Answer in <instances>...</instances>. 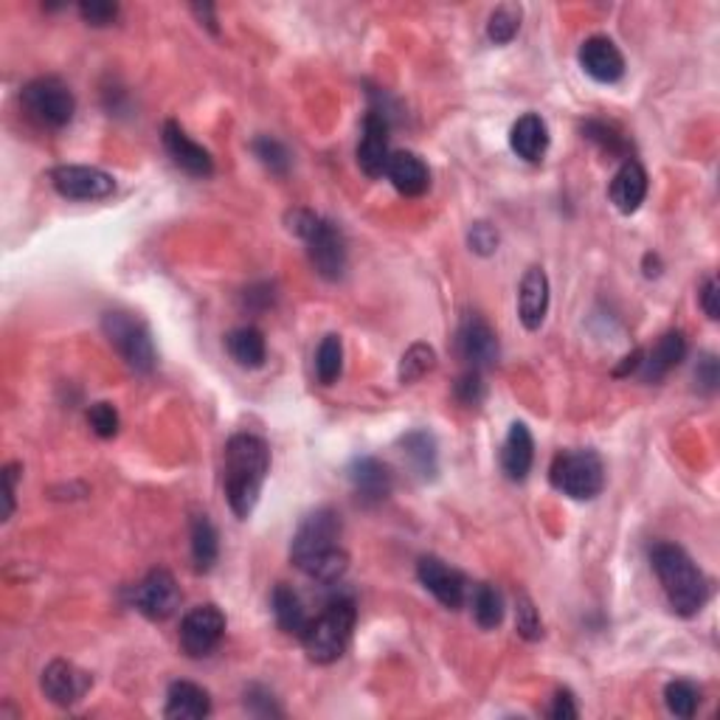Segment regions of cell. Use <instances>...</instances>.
I'll return each instance as SVG.
<instances>
[{
	"label": "cell",
	"mask_w": 720,
	"mask_h": 720,
	"mask_svg": "<svg viewBox=\"0 0 720 720\" xmlns=\"http://www.w3.org/2000/svg\"><path fill=\"white\" fill-rule=\"evenodd\" d=\"M226 347L231 358L246 369H260L268 358L265 336L257 327H240L234 332H228Z\"/></svg>",
	"instance_id": "83f0119b"
},
{
	"label": "cell",
	"mask_w": 720,
	"mask_h": 720,
	"mask_svg": "<svg viewBox=\"0 0 720 720\" xmlns=\"http://www.w3.org/2000/svg\"><path fill=\"white\" fill-rule=\"evenodd\" d=\"M651 563L662 580L664 594L678 617H696L709 597V582L701 575L692 557L676 544L653 546Z\"/></svg>",
	"instance_id": "3957f363"
},
{
	"label": "cell",
	"mask_w": 720,
	"mask_h": 720,
	"mask_svg": "<svg viewBox=\"0 0 720 720\" xmlns=\"http://www.w3.org/2000/svg\"><path fill=\"white\" fill-rule=\"evenodd\" d=\"M133 606L139 613H144L146 620L164 622L181 606V588H177L175 577L166 569H152L144 580L135 586Z\"/></svg>",
	"instance_id": "30bf717a"
},
{
	"label": "cell",
	"mask_w": 720,
	"mask_h": 720,
	"mask_svg": "<svg viewBox=\"0 0 720 720\" xmlns=\"http://www.w3.org/2000/svg\"><path fill=\"white\" fill-rule=\"evenodd\" d=\"M456 349H459L461 360L470 369H476V372L495 367V360H499V338H495L493 327L481 316H476V313L465 316V321H461L459 336H456Z\"/></svg>",
	"instance_id": "7c38bea8"
},
{
	"label": "cell",
	"mask_w": 720,
	"mask_h": 720,
	"mask_svg": "<svg viewBox=\"0 0 720 720\" xmlns=\"http://www.w3.org/2000/svg\"><path fill=\"white\" fill-rule=\"evenodd\" d=\"M40 684H43V692L51 703L74 707L76 701H83L85 692L90 689V676L85 670H79L76 664L57 658V662H51L45 667Z\"/></svg>",
	"instance_id": "9a60e30c"
},
{
	"label": "cell",
	"mask_w": 720,
	"mask_h": 720,
	"mask_svg": "<svg viewBox=\"0 0 720 720\" xmlns=\"http://www.w3.org/2000/svg\"><path fill=\"white\" fill-rule=\"evenodd\" d=\"M349 484H352L354 495H358L360 504H380L392 495L394 476L389 465H383L374 456H358V459L349 465Z\"/></svg>",
	"instance_id": "5bb4252c"
},
{
	"label": "cell",
	"mask_w": 720,
	"mask_h": 720,
	"mask_svg": "<svg viewBox=\"0 0 720 720\" xmlns=\"http://www.w3.org/2000/svg\"><path fill=\"white\" fill-rule=\"evenodd\" d=\"M389 121L378 110H369L363 119V139L358 144V166L363 175L369 177H383L385 166H389Z\"/></svg>",
	"instance_id": "e0dca14e"
},
{
	"label": "cell",
	"mask_w": 720,
	"mask_h": 720,
	"mask_svg": "<svg viewBox=\"0 0 720 720\" xmlns=\"http://www.w3.org/2000/svg\"><path fill=\"white\" fill-rule=\"evenodd\" d=\"M354 620H358V611H354L352 600H332L316 620H310L307 631L302 636V645L307 651V656L316 664H332L343 656L347 651L349 639H352Z\"/></svg>",
	"instance_id": "277c9868"
},
{
	"label": "cell",
	"mask_w": 720,
	"mask_h": 720,
	"mask_svg": "<svg viewBox=\"0 0 720 720\" xmlns=\"http://www.w3.org/2000/svg\"><path fill=\"white\" fill-rule=\"evenodd\" d=\"M532 459H535V443L524 423H512L510 434L501 448V468H504L506 479L524 481L532 470Z\"/></svg>",
	"instance_id": "cb8c5ba5"
},
{
	"label": "cell",
	"mask_w": 720,
	"mask_h": 720,
	"mask_svg": "<svg viewBox=\"0 0 720 720\" xmlns=\"http://www.w3.org/2000/svg\"><path fill=\"white\" fill-rule=\"evenodd\" d=\"M664 701H667V709L676 718H692L698 712V703H701V692H698L696 684L670 681L664 689Z\"/></svg>",
	"instance_id": "836d02e7"
},
{
	"label": "cell",
	"mask_w": 720,
	"mask_h": 720,
	"mask_svg": "<svg viewBox=\"0 0 720 720\" xmlns=\"http://www.w3.org/2000/svg\"><path fill=\"white\" fill-rule=\"evenodd\" d=\"M304 242L310 248V262L318 276L338 282L343 276V271H347V240H343L341 228L336 222L318 220L313 234Z\"/></svg>",
	"instance_id": "8fae6325"
},
{
	"label": "cell",
	"mask_w": 720,
	"mask_h": 720,
	"mask_svg": "<svg viewBox=\"0 0 720 720\" xmlns=\"http://www.w3.org/2000/svg\"><path fill=\"white\" fill-rule=\"evenodd\" d=\"M515 620H519V633L524 639H530V642L544 636V622L537 617V608L532 606L530 597H519V613H515Z\"/></svg>",
	"instance_id": "74e56055"
},
{
	"label": "cell",
	"mask_w": 720,
	"mask_h": 720,
	"mask_svg": "<svg viewBox=\"0 0 720 720\" xmlns=\"http://www.w3.org/2000/svg\"><path fill=\"white\" fill-rule=\"evenodd\" d=\"M318 220H321V217L313 215V211L296 209V211H291V215H287V228H291L296 237L307 240V237L313 234V228L318 226Z\"/></svg>",
	"instance_id": "7bdbcfd3"
},
{
	"label": "cell",
	"mask_w": 720,
	"mask_h": 720,
	"mask_svg": "<svg viewBox=\"0 0 720 720\" xmlns=\"http://www.w3.org/2000/svg\"><path fill=\"white\" fill-rule=\"evenodd\" d=\"M417 577L430 594L436 597V602H443L450 611L461 608V602L468 597V582H465L461 571H456L454 566H448V563L434 555L419 557Z\"/></svg>",
	"instance_id": "4fadbf2b"
},
{
	"label": "cell",
	"mask_w": 720,
	"mask_h": 720,
	"mask_svg": "<svg viewBox=\"0 0 720 720\" xmlns=\"http://www.w3.org/2000/svg\"><path fill=\"white\" fill-rule=\"evenodd\" d=\"M549 310V279L544 268H530L521 279L519 293V318L526 329H537L544 324Z\"/></svg>",
	"instance_id": "ffe728a7"
},
{
	"label": "cell",
	"mask_w": 720,
	"mask_h": 720,
	"mask_svg": "<svg viewBox=\"0 0 720 720\" xmlns=\"http://www.w3.org/2000/svg\"><path fill=\"white\" fill-rule=\"evenodd\" d=\"M454 392L461 405H479L481 400H484V383H481V374L476 372V369L465 372L459 380H456Z\"/></svg>",
	"instance_id": "f35d334b"
},
{
	"label": "cell",
	"mask_w": 720,
	"mask_h": 720,
	"mask_svg": "<svg viewBox=\"0 0 720 720\" xmlns=\"http://www.w3.org/2000/svg\"><path fill=\"white\" fill-rule=\"evenodd\" d=\"M385 177L405 197H419L430 184L428 166L414 152H392L389 166H385Z\"/></svg>",
	"instance_id": "603a6c76"
},
{
	"label": "cell",
	"mask_w": 720,
	"mask_h": 720,
	"mask_svg": "<svg viewBox=\"0 0 720 720\" xmlns=\"http://www.w3.org/2000/svg\"><path fill=\"white\" fill-rule=\"evenodd\" d=\"M510 146L519 159L537 164L549 150V127L537 113L521 116L510 130Z\"/></svg>",
	"instance_id": "7402d4cb"
},
{
	"label": "cell",
	"mask_w": 720,
	"mask_h": 720,
	"mask_svg": "<svg viewBox=\"0 0 720 720\" xmlns=\"http://www.w3.org/2000/svg\"><path fill=\"white\" fill-rule=\"evenodd\" d=\"M549 481L555 490L575 501L597 499L606 484L602 459L594 450H566L557 454L549 468Z\"/></svg>",
	"instance_id": "5b68a950"
},
{
	"label": "cell",
	"mask_w": 720,
	"mask_h": 720,
	"mask_svg": "<svg viewBox=\"0 0 720 720\" xmlns=\"http://www.w3.org/2000/svg\"><path fill=\"white\" fill-rule=\"evenodd\" d=\"M468 242L476 253H481V257H490V253L499 251V231H495L490 222H476V226L470 228Z\"/></svg>",
	"instance_id": "ab89813d"
},
{
	"label": "cell",
	"mask_w": 720,
	"mask_h": 720,
	"mask_svg": "<svg viewBox=\"0 0 720 720\" xmlns=\"http://www.w3.org/2000/svg\"><path fill=\"white\" fill-rule=\"evenodd\" d=\"M51 186L68 200H105L116 192L113 175L96 166L65 164L51 170Z\"/></svg>",
	"instance_id": "9c48e42d"
},
{
	"label": "cell",
	"mask_w": 720,
	"mask_h": 720,
	"mask_svg": "<svg viewBox=\"0 0 720 720\" xmlns=\"http://www.w3.org/2000/svg\"><path fill=\"white\" fill-rule=\"evenodd\" d=\"M718 296H720L718 282H714V279H707V282H703V291H701V307H703V313L712 318V321H718V316H720Z\"/></svg>",
	"instance_id": "7dc6e473"
},
{
	"label": "cell",
	"mask_w": 720,
	"mask_h": 720,
	"mask_svg": "<svg viewBox=\"0 0 720 720\" xmlns=\"http://www.w3.org/2000/svg\"><path fill=\"white\" fill-rule=\"evenodd\" d=\"M101 329L133 372L150 374L155 369V347H152L150 329L139 318L130 313H108L101 318Z\"/></svg>",
	"instance_id": "52a82bcc"
},
{
	"label": "cell",
	"mask_w": 720,
	"mask_h": 720,
	"mask_svg": "<svg viewBox=\"0 0 720 720\" xmlns=\"http://www.w3.org/2000/svg\"><path fill=\"white\" fill-rule=\"evenodd\" d=\"M577 707H575V696H571L569 689H560L555 696V701H552V709H549V718L555 720H575L577 718Z\"/></svg>",
	"instance_id": "bcb514c9"
},
{
	"label": "cell",
	"mask_w": 720,
	"mask_h": 720,
	"mask_svg": "<svg viewBox=\"0 0 720 720\" xmlns=\"http://www.w3.org/2000/svg\"><path fill=\"white\" fill-rule=\"evenodd\" d=\"M271 473V448L262 436L237 434L226 445V499L237 519H248Z\"/></svg>",
	"instance_id": "7a4b0ae2"
},
{
	"label": "cell",
	"mask_w": 720,
	"mask_h": 720,
	"mask_svg": "<svg viewBox=\"0 0 720 720\" xmlns=\"http://www.w3.org/2000/svg\"><path fill=\"white\" fill-rule=\"evenodd\" d=\"M696 380H698V389H703L707 394L718 389V360H714L712 354H707V358L698 363Z\"/></svg>",
	"instance_id": "f6af8a7d"
},
{
	"label": "cell",
	"mask_w": 720,
	"mask_h": 720,
	"mask_svg": "<svg viewBox=\"0 0 720 720\" xmlns=\"http://www.w3.org/2000/svg\"><path fill=\"white\" fill-rule=\"evenodd\" d=\"M220 555V544H217V530L206 515H197L192 521V560H195V571H211Z\"/></svg>",
	"instance_id": "f1b7e54d"
},
{
	"label": "cell",
	"mask_w": 720,
	"mask_h": 720,
	"mask_svg": "<svg viewBox=\"0 0 720 720\" xmlns=\"http://www.w3.org/2000/svg\"><path fill=\"white\" fill-rule=\"evenodd\" d=\"M403 454L419 479H434L436 470H439L436 439L428 434V430H411V434H405Z\"/></svg>",
	"instance_id": "4316f807"
},
{
	"label": "cell",
	"mask_w": 720,
	"mask_h": 720,
	"mask_svg": "<svg viewBox=\"0 0 720 720\" xmlns=\"http://www.w3.org/2000/svg\"><path fill=\"white\" fill-rule=\"evenodd\" d=\"M79 14H83L90 25H110L119 18V7H116V3H105V0H90V3L79 7Z\"/></svg>",
	"instance_id": "b9f144b4"
},
{
	"label": "cell",
	"mask_w": 720,
	"mask_h": 720,
	"mask_svg": "<svg viewBox=\"0 0 720 720\" xmlns=\"http://www.w3.org/2000/svg\"><path fill=\"white\" fill-rule=\"evenodd\" d=\"M20 465L18 461H12V465H7L3 468V501H7V510H3V521H9L14 515V484H18L20 479Z\"/></svg>",
	"instance_id": "ee69618b"
},
{
	"label": "cell",
	"mask_w": 720,
	"mask_h": 720,
	"mask_svg": "<svg viewBox=\"0 0 720 720\" xmlns=\"http://www.w3.org/2000/svg\"><path fill=\"white\" fill-rule=\"evenodd\" d=\"M253 152H257V159H260L268 170L279 172V175L287 172V166H291V155H287V150L279 144L276 139H271V135H262V139L253 141Z\"/></svg>",
	"instance_id": "d590c367"
},
{
	"label": "cell",
	"mask_w": 720,
	"mask_h": 720,
	"mask_svg": "<svg viewBox=\"0 0 720 720\" xmlns=\"http://www.w3.org/2000/svg\"><path fill=\"white\" fill-rule=\"evenodd\" d=\"M521 29V7L515 3H504V7L495 9L487 20V37L493 40L495 45H506Z\"/></svg>",
	"instance_id": "d6a6232c"
},
{
	"label": "cell",
	"mask_w": 720,
	"mask_h": 720,
	"mask_svg": "<svg viewBox=\"0 0 720 720\" xmlns=\"http://www.w3.org/2000/svg\"><path fill=\"white\" fill-rule=\"evenodd\" d=\"M271 606H273V617H276V625L282 628L287 636L302 639L304 631H307V625H310V617H307V611H304L302 597H298L291 586L279 582V586L273 588Z\"/></svg>",
	"instance_id": "484cf974"
},
{
	"label": "cell",
	"mask_w": 720,
	"mask_h": 720,
	"mask_svg": "<svg viewBox=\"0 0 720 720\" xmlns=\"http://www.w3.org/2000/svg\"><path fill=\"white\" fill-rule=\"evenodd\" d=\"M470 606H473L476 622H479V628H484V631H493V628H499L501 620H504V600H501V594L490 582H479V586L473 588Z\"/></svg>",
	"instance_id": "f546056e"
},
{
	"label": "cell",
	"mask_w": 720,
	"mask_h": 720,
	"mask_svg": "<svg viewBox=\"0 0 720 720\" xmlns=\"http://www.w3.org/2000/svg\"><path fill=\"white\" fill-rule=\"evenodd\" d=\"M338 541H341V515L329 506L310 512L293 535V566L310 580L332 586L349 569V555Z\"/></svg>",
	"instance_id": "6da1fadb"
},
{
	"label": "cell",
	"mask_w": 720,
	"mask_h": 720,
	"mask_svg": "<svg viewBox=\"0 0 720 720\" xmlns=\"http://www.w3.org/2000/svg\"><path fill=\"white\" fill-rule=\"evenodd\" d=\"M343 372V343L338 336H327L316 352V374L324 385H332Z\"/></svg>",
	"instance_id": "1f68e13d"
},
{
	"label": "cell",
	"mask_w": 720,
	"mask_h": 720,
	"mask_svg": "<svg viewBox=\"0 0 720 720\" xmlns=\"http://www.w3.org/2000/svg\"><path fill=\"white\" fill-rule=\"evenodd\" d=\"M639 363H642V349H636V352L633 354H628L625 358V363H622L620 369H617V374H628V372H639Z\"/></svg>",
	"instance_id": "c3c4849f"
},
{
	"label": "cell",
	"mask_w": 720,
	"mask_h": 720,
	"mask_svg": "<svg viewBox=\"0 0 720 720\" xmlns=\"http://www.w3.org/2000/svg\"><path fill=\"white\" fill-rule=\"evenodd\" d=\"M582 133H586L588 141H594L602 152H608V155H625L628 152V141L617 133V127L606 124V121H588L582 127Z\"/></svg>",
	"instance_id": "e575fe53"
},
{
	"label": "cell",
	"mask_w": 720,
	"mask_h": 720,
	"mask_svg": "<svg viewBox=\"0 0 720 720\" xmlns=\"http://www.w3.org/2000/svg\"><path fill=\"white\" fill-rule=\"evenodd\" d=\"M687 354V338L684 332H667L653 343L651 352H642V363H639V378L645 383H658L664 380L673 369L678 367Z\"/></svg>",
	"instance_id": "d6986e66"
},
{
	"label": "cell",
	"mask_w": 720,
	"mask_h": 720,
	"mask_svg": "<svg viewBox=\"0 0 720 720\" xmlns=\"http://www.w3.org/2000/svg\"><path fill=\"white\" fill-rule=\"evenodd\" d=\"M222 633H226V613L206 602V606L192 608L181 622V647L189 658L209 656L220 645Z\"/></svg>",
	"instance_id": "ba28073f"
},
{
	"label": "cell",
	"mask_w": 720,
	"mask_h": 720,
	"mask_svg": "<svg viewBox=\"0 0 720 720\" xmlns=\"http://www.w3.org/2000/svg\"><path fill=\"white\" fill-rule=\"evenodd\" d=\"M647 197V172L639 161L628 159L625 164L617 170L611 181V203L622 215H633V211L645 203Z\"/></svg>",
	"instance_id": "44dd1931"
},
{
	"label": "cell",
	"mask_w": 720,
	"mask_h": 720,
	"mask_svg": "<svg viewBox=\"0 0 720 720\" xmlns=\"http://www.w3.org/2000/svg\"><path fill=\"white\" fill-rule=\"evenodd\" d=\"M211 712V696L192 681H175L166 692L164 714L170 720H197Z\"/></svg>",
	"instance_id": "d4e9b609"
},
{
	"label": "cell",
	"mask_w": 720,
	"mask_h": 720,
	"mask_svg": "<svg viewBox=\"0 0 720 720\" xmlns=\"http://www.w3.org/2000/svg\"><path fill=\"white\" fill-rule=\"evenodd\" d=\"M20 101H23L29 119L37 121L40 127H51V130L68 124L76 110L74 94L59 76H40L34 83H29L20 94Z\"/></svg>",
	"instance_id": "8992f818"
},
{
	"label": "cell",
	"mask_w": 720,
	"mask_h": 720,
	"mask_svg": "<svg viewBox=\"0 0 720 720\" xmlns=\"http://www.w3.org/2000/svg\"><path fill=\"white\" fill-rule=\"evenodd\" d=\"M580 65L594 83L602 85H613L620 83L622 76H625V57H622V51L617 48L611 37H588L586 43L580 45Z\"/></svg>",
	"instance_id": "2e32d148"
},
{
	"label": "cell",
	"mask_w": 720,
	"mask_h": 720,
	"mask_svg": "<svg viewBox=\"0 0 720 720\" xmlns=\"http://www.w3.org/2000/svg\"><path fill=\"white\" fill-rule=\"evenodd\" d=\"M436 352L428 343H411L400 360V383H417L425 374L434 372Z\"/></svg>",
	"instance_id": "4dcf8cb0"
},
{
	"label": "cell",
	"mask_w": 720,
	"mask_h": 720,
	"mask_svg": "<svg viewBox=\"0 0 720 720\" xmlns=\"http://www.w3.org/2000/svg\"><path fill=\"white\" fill-rule=\"evenodd\" d=\"M164 146L172 155V161L184 172H189V175L209 177L215 172V161H211L209 150H203L197 141H192L177 121H166L164 124Z\"/></svg>",
	"instance_id": "ac0fdd59"
},
{
	"label": "cell",
	"mask_w": 720,
	"mask_h": 720,
	"mask_svg": "<svg viewBox=\"0 0 720 720\" xmlns=\"http://www.w3.org/2000/svg\"><path fill=\"white\" fill-rule=\"evenodd\" d=\"M246 707H248V712H253V714H260V718H279V714H282V709L276 707V701H273V696L271 692H265V689H260V687H251L246 692Z\"/></svg>",
	"instance_id": "60d3db41"
},
{
	"label": "cell",
	"mask_w": 720,
	"mask_h": 720,
	"mask_svg": "<svg viewBox=\"0 0 720 720\" xmlns=\"http://www.w3.org/2000/svg\"><path fill=\"white\" fill-rule=\"evenodd\" d=\"M88 423L96 436L101 439H113L119 434V411L110 403H96L88 408Z\"/></svg>",
	"instance_id": "8d00e7d4"
}]
</instances>
